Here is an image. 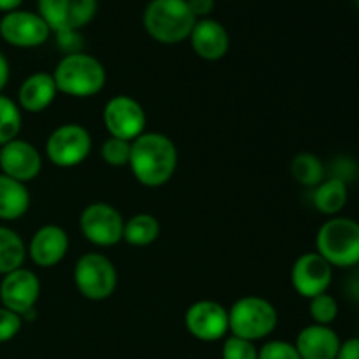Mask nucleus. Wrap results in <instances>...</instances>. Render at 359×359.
I'll use <instances>...</instances> for the list:
<instances>
[{
    "label": "nucleus",
    "mask_w": 359,
    "mask_h": 359,
    "mask_svg": "<svg viewBox=\"0 0 359 359\" xmlns=\"http://www.w3.org/2000/svg\"><path fill=\"white\" fill-rule=\"evenodd\" d=\"M30 202L27 184L0 172V221L21 219L30 209Z\"/></svg>",
    "instance_id": "20"
},
{
    "label": "nucleus",
    "mask_w": 359,
    "mask_h": 359,
    "mask_svg": "<svg viewBox=\"0 0 359 359\" xmlns=\"http://www.w3.org/2000/svg\"><path fill=\"white\" fill-rule=\"evenodd\" d=\"M0 170L7 177L27 184L41 174L42 154L34 144L18 137L0 147Z\"/></svg>",
    "instance_id": "15"
},
{
    "label": "nucleus",
    "mask_w": 359,
    "mask_h": 359,
    "mask_svg": "<svg viewBox=\"0 0 359 359\" xmlns=\"http://www.w3.org/2000/svg\"><path fill=\"white\" fill-rule=\"evenodd\" d=\"M340 344V337L332 326L314 323L305 326L294 340V347L302 359H337Z\"/></svg>",
    "instance_id": "18"
},
{
    "label": "nucleus",
    "mask_w": 359,
    "mask_h": 359,
    "mask_svg": "<svg viewBox=\"0 0 359 359\" xmlns=\"http://www.w3.org/2000/svg\"><path fill=\"white\" fill-rule=\"evenodd\" d=\"M337 359H359V337L344 340L340 344Z\"/></svg>",
    "instance_id": "33"
},
{
    "label": "nucleus",
    "mask_w": 359,
    "mask_h": 359,
    "mask_svg": "<svg viewBox=\"0 0 359 359\" xmlns=\"http://www.w3.org/2000/svg\"><path fill=\"white\" fill-rule=\"evenodd\" d=\"M230 333L241 339L256 342L276 332L279 325V314L272 302L263 297H242L228 309Z\"/></svg>",
    "instance_id": "5"
},
{
    "label": "nucleus",
    "mask_w": 359,
    "mask_h": 359,
    "mask_svg": "<svg viewBox=\"0 0 359 359\" xmlns=\"http://www.w3.org/2000/svg\"><path fill=\"white\" fill-rule=\"evenodd\" d=\"M347 198H349L347 182L340 181L337 177L325 179L312 191V203L318 209V212L330 217H335L342 212V209L347 203Z\"/></svg>",
    "instance_id": "21"
},
{
    "label": "nucleus",
    "mask_w": 359,
    "mask_h": 359,
    "mask_svg": "<svg viewBox=\"0 0 359 359\" xmlns=\"http://www.w3.org/2000/svg\"><path fill=\"white\" fill-rule=\"evenodd\" d=\"M184 326L193 339L200 342H217L230 332L228 309L214 300H198L188 307Z\"/></svg>",
    "instance_id": "12"
},
{
    "label": "nucleus",
    "mask_w": 359,
    "mask_h": 359,
    "mask_svg": "<svg viewBox=\"0 0 359 359\" xmlns=\"http://www.w3.org/2000/svg\"><path fill=\"white\" fill-rule=\"evenodd\" d=\"M354 2H356V6H358V9H359V0H354Z\"/></svg>",
    "instance_id": "37"
},
{
    "label": "nucleus",
    "mask_w": 359,
    "mask_h": 359,
    "mask_svg": "<svg viewBox=\"0 0 359 359\" xmlns=\"http://www.w3.org/2000/svg\"><path fill=\"white\" fill-rule=\"evenodd\" d=\"M258 359H302L294 344L286 340H269L258 349Z\"/></svg>",
    "instance_id": "29"
},
{
    "label": "nucleus",
    "mask_w": 359,
    "mask_h": 359,
    "mask_svg": "<svg viewBox=\"0 0 359 359\" xmlns=\"http://www.w3.org/2000/svg\"><path fill=\"white\" fill-rule=\"evenodd\" d=\"M0 147H2V146H0Z\"/></svg>",
    "instance_id": "38"
},
{
    "label": "nucleus",
    "mask_w": 359,
    "mask_h": 359,
    "mask_svg": "<svg viewBox=\"0 0 359 359\" xmlns=\"http://www.w3.org/2000/svg\"><path fill=\"white\" fill-rule=\"evenodd\" d=\"M27 245L18 231L0 224V276L21 269L27 259Z\"/></svg>",
    "instance_id": "23"
},
{
    "label": "nucleus",
    "mask_w": 359,
    "mask_h": 359,
    "mask_svg": "<svg viewBox=\"0 0 359 359\" xmlns=\"http://www.w3.org/2000/svg\"><path fill=\"white\" fill-rule=\"evenodd\" d=\"M223 359H258V347L255 342L241 339V337L230 335L224 339L223 349H221Z\"/></svg>",
    "instance_id": "28"
},
{
    "label": "nucleus",
    "mask_w": 359,
    "mask_h": 359,
    "mask_svg": "<svg viewBox=\"0 0 359 359\" xmlns=\"http://www.w3.org/2000/svg\"><path fill=\"white\" fill-rule=\"evenodd\" d=\"M316 252L337 269L359 265V223L335 216L326 221L316 235Z\"/></svg>",
    "instance_id": "4"
},
{
    "label": "nucleus",
    "mask_w": 359,
    "mask_h": 359,
    "mask_svg": "<svg viewBox=\"0 0 359 359\" xmlns=\"http://www.w3.org/2000/svg\"><path fill=\"white\" fill-rule=\"evenodd\" d=\"M58 93L72 98H90L100 93L107 81V72L102 62L88 53L65 55L53 70Z\"/></svg>",
    "instance_id": "2"
},
{
    "label": "nucleus",
    "mask_w": 359,
    "mask_h": 359,
    "mask_svg": "<svg viewBox=\"0 0 359 359\" xmlns=\"http://www.w3.org/2000/svg\"><path fill=\"white\" fill-rule=\"evenodd\" d=\"M309 314H311L314 325L332 326V323L335 321L337 316H339V304H337V300L332 294H318V297L311 298Z\"/></svg>",
    "instance_id": "26"
},
{
    "label": "nucleus",
    "mask_w": 359,
    "mask_h": 359,
    "mask_svg": "<svg viewBox=\"0 0 359 359\" xmlns=\"http://www.w3.org/2000/svg\"><path fill=\"white\" fill-rule=\"evenodd\" d=\"M21 4H23V0H0V13H13V11L20 9Z\"/></svg>",
    "instance_id": "36"
},
{
    "label": "nucleus",
    "mask_w": 359,
    "mask_h": 359,
    "mask_svg": "<svg viewBox=\"0 0 359 359\" xmlns=\"http://www.w3.org/2000/svg\"><path fill=\"white\" fill-rule=\"evenodd\" d=\"M125 217L114 205L105 202L90 203L79 216V230L90 244L112 248L123 241Z\"/></svg>",
    "instance_id": "8"
},
{
    "label": "nucleus",
    "mask_w": 359,
    "mask_h": 359,
    "mask_svg": "<svg viewBox=\"0 0 359 359\" xmlns=\"http://www.w3.org/2000/svg\"><path fill=\"white\" fill-rule=\"evenodd\" d=\"M37 13L53 34L79 32L91 23L98 9V0H37Z\"/></svg>",
    "instance_id": "10"
},
{
    "label": "nucleus",
    "mask_w": 359,
    "mask_h": 359,
    "mask_svg": "<svg viewBox=\"0 0 359 359\" xmlns=\"http://www.w3.org/2000/svg\"><path fill=\"white\" fill-rule=\"evenodd\" d=\"M160 221L153 214L140 212L125 219V228H123V241L132 248H146V245L154 244L160 237Z\"/></svg>",
    "instance_id": "22"
},
{
    "label": "nucleus",
    "mask_w": 359,
    "mask_h": 359,
    "mask_svg": "<svg viewBox=\"0 0 359 359\" xmlns=\"http://www.w3.org/2000/svg\"><path fill=\"white\" fill-rule=\"evenodd\" d=\"M23 125V111L18 102L0 93V146L18 139Z\"/></svg>",
    "instance_id": "25"
},
{
    "label": "nucleus",
    "mask_w": 359,
    "mask_h": 359,
    "mask_svg": "<svg viewBox=\"0 0 359 359\" xmlns=\"http://www.w3.org/2000/svg\"><path fill=\"white\" fill-rule=\"evenodd\" d=\"M56 95H58V88L53 79V74L35 72L20 84L18 105L21 111L39 114L56 100Z\"/></svg>",
    "instance_id": "19"
},
{
    "label": "nucleus",
    "mask_w": 359,
    "mask_h": 359,
    "mask_svg": "<svg viewBox=\"0 0 359 359\" xmlns=\"http://www.w3.org/2000/svg\"><path fill=\"white\" fill-rule=\"evenodd\" d=\"M130 151H132V142L128 140L116 139V137H109L104 140L100 147V156L109 167H125L130 161Z\"/></svg>",
    "instance_id": "27"
},
{
    "label": "nucleus",
    "mask_w": 359,
    "mask_h": 359,
    "mask_svg": "<svg viewBox=\"0 0 359 359\" xmlns=\"http://www.w3.org/2000/svg\"><path fill=\"white\" fill-rule=\"evenodd\" d=\"M69 235L58 224H44L32 235L27 255L39 269H53L69 252Z\"/></svg>",
    "instance_id": "16"
},
{
    "label": "nucleus",
    "mask_w": 359,
    "mask_h": 359,
    "mask_svg": "<svg viewBox=\"0 0 359 359\" xmlns=\"http://www.w3.org/2000/svg\"><path fill=\"white\" fill-rule=\"evenodd\" d=\"M333 280V266L318 252H305L291 269V284L300 297L311 298L328 293Z\"/></svg>",
    "instance_id": "14"
},
{
    "label": "nucleus",
    "mask_w": 359,
    "mask_h": 359,
    "mask_svg": "<svg viewBox=\"0 0 359 359\" xmlns=\"http://www.w3.org/2000/svg\"><path fill=\"white\" fill-rule=\"evenodd\" d=\"M9 77H11L9 62H7L6 55L0 51V93H2L4 88L7 86V83H9Z\"/></svg>",
    "instance_id": "34"
},
{
    "label": "nucleus",
    "mask_w": 359,
    "mask_h": 359,
    "mask_svg": "<svg viewBox=\"0 0 359 359\" xmlns=\"http://www.w3.org/2000/svg\"><path fill=\"white\" fill-rule=\"evenodd\" d=\"M23 328V319L16 312L0 307V344H7L18 337Z\"/></svg>",
    "instance_id": "30"
},
{
    "label": "nucleus",
    "mask_w": 359,
    "mask_h": 359,
    "mask_svg": "<svg viewBox=\"0 0 359 359\" xmlns=\"http://www.w3.org/2000/svg\"><path fill=\"white\" fill-rule=\"evenodd\" d=\"M51 28L34 11L16 9L4 14L0 20V37L9 46L21 49L39 48L51 37Z\"/></svg>",
    "instance_id": "11"
},
{
    "label": "nucleus",
    "mask_w": 359,
    "mask_h": 359,
    "mask_svg": "<svg viewBox=\"0 0 359 359\" xmlns=\"http://www.w3.org/2000/svg\"><path fill=\"white\" fill-rule=\"evenodd\" d=\"M346 291L347 294H349V298H353L354 302H359V270H356V272L349 277Z\"/></svg>",
    "instance_id": "35"
},
{
    "label": "nucleus",
    "mask_w": 359,
    "mask_h": 359,
    "mask_svg": "<svg viewBox=\"0 0 359 359\" xmlns=\"http://www.w3.org/2000/svg\"><path fill=\"white\" fill-rule=\"evenodd\" d=\"M177 146L160 132H144L132 140L128 167L133 177L146 188H161L177 170Z\"/></svg>",
    "instance_id": "1"
},
{
    "label": "nucleus",
    "mask_w": 359,
    "mask_h": 359,
    "mask_svg": "<svg viewBox=\"0 0 359 359\" xmlns=\"http://www.w3.org/2000/svg\"><path fill=\"white\" fill-rule=\"evenodd\" d=\"M56 39H58L60 48L65 51V55L81 51L83 42H81L79 32H62V34H56Z\"/></svg>",
    "instance_id": "31"
},
{
    "label": "nucleus",
    "mask_w": 359,
    "mask_h": 359,
    "mask_svg": "<svg viewBox=\"0 0 359 359\" xmlns=\"http://www.w3.org/2000/svg\"><path fill=\"white\" fill-rule=\"evenodd\" d=\"M189 42L193 51L205 62H217L224 58L230 49V35L226 28L212 18L196 20L189 34Z\"/></svg>",
    "instance_id": "17"
},
{
    "label": "nucleus",
    "mask_w": 359,
    "mask_h": 359,
    "mask_svg": "<svg viewBox=\"0 0 359 359\" xmlns=\"http://www.w3.org/2000/svg\"><path fill=\"white\" fill-rule=\"evenodd\" d=\"M102 121L109 132V137L132 142L146 132L147 116L135 98L128 95H114L104 105Z\"/></svg>",
    "instance_id": "9"
},
{
    "label": "nucleus",
    "mask_w": 359,
    "mask_h": 359,
    "mask_svg": "<svg viewBox=\"0 0 359 359\" xmlns=\"http://www.w3.org/2000/svg\"><path fill=\"white\" fill-rule=\"evenodd\" d=\"M142 21L151 39L160 44H179L189 39L196 18L186 0H149Z\"/></svg>",
    "instance_id": "3"
},
{
    "label": "nucleus",
    "mask_w": 359,
    "mask_h": 359,
    "mask_svg": "<svg viewBox=\"0 0 359 359\" xmlns=\"http://www.w3.org/2000/svg\"><path fill=\"white\" fill-rule=\"evenodd\" d=\"M74 284L86 300H107L118 287V270L102 252H86L74 266Z\"/></svg>",
    "instance_id": "6"
},
{
    "label": "nucleus",
    "mask_w": 359,
    "mask_h": 359,
    "mask_svg": "<svg viewBox=\"0 0 359 359\" xmlns=\"http://www.w3.org/2000/svg\"><path fill=\"white\" fill-rule=\"evenodd\" d=\"M93 140L90 132L79 123H65L49 133L46 140V156L60 168L77 167L91 153Z\"/></svg>",
    "instance_id": "7"
},
{
    "label": "nucleus",
    "mask_w": 359,
    "mask_h": 359,
    "mask_svg": "<svg viewBox=\"0 0 359 359\" xmlns=\"http://www.w3.org/2000/svg\"><path fill=\"white\" fill-rule=\"evenodd\" d=\"M191 9V13L195 14L196 20H202V18H209V14L214 11L216 6V0H186Z\"/></svg>",
    "instance_id": "32"
},
{
    "label": "nucleus",
    "mask_w": 359,
    "mask_h": 359,
    "mask_svg": "<svg viewBox=\"0 0 359 359\" xmlns=\"http://www.w3.org/2000/svg\"><path fill=\"white\" fill-rule=\"evenodd\" d=\"M290 172L298 184L311 189H314L326 179L325 163L312 153H298L291 160Z\"/></svg>",
    "instance_id": "24"
},
{
    "label": "nucleus",
    "mask_w": 359,
    "mask_h": 359,
    "mask_svg": "<svg viewBox=\"0 0 359 359\" xmlns=\"http://www.w3.org/2000/svg\"><path fill=\"white\" fill-rule=\"evenodd\" d=\"M39 297H41V280L30 269L21 266L4 276L0 280V304L21 316V319L28 312L35 311Z\"/></svg>",
    "instance_id": "13"
}]
</instances>
